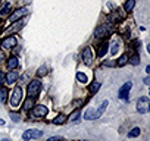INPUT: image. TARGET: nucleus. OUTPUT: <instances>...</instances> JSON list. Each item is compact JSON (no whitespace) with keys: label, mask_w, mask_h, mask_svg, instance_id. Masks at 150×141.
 Wrapping results in <instances>:
<instances>
[{"label":"nucleus","mask_w":150,"mask_h":141,"mask_svg":"<svg viewBox=\"0 0 150 141\" xmlns=\"http://www.w3.org/2000/svg\"><path fill=\"white\" fill-rule=\"evenodd\" d=\"M24 97V91H22V87L16 85L12 91V97H11V106L12 107H18L21 104V100Z\"/></svg>","instance_id":"nucleus-1"},{"label":"nucleus","mask_w":150,"mask_h":141,"mask_svg":"<svg viewBox=\"0 0 150 141\" xmlns=\"http://www.w3.org/2000/svg\"><path fill=\"white\" fill-rule=\"evenodd\" d=\"M149 109H150V100H149V97H146V96L140 97L138 102H137V112L141 113V115H144V113L149 112Z\"/></svg>","instance_id":"nucleus-2"},{"label":"nucleus","mask_w":150,"mask_h":141,"mask_svg":"<svg viewBox=\"0 0 150 141\" xmlns=\"http://www.w3.org/2000/svg\"><path fill=\"white\" fill-rule=\"evenodd\" d=\"M40 90H41V82H40L38 80H34V81H31L30 85H28V96H30V97H35V96L40 93Z\"/></svg>","instance_id":"nucleus-3"},{"label":"nucleus","mask_w":150,"mask_h":141,"mask_svg":"<svg viewBox=\"0 0 150 141\" xmlns=\"http://www.w3.org/2000/svg\"><path fill=\"white\" fill-rule=\"evenodd\" d=\"M47 107L44 106V104H38V106H35L34 109H33V112H31V118H44L46 115H47Z\"/></svg>","instance_id":"nucleus-4"},{"label":"nucleus","mask_w":150,"mask_h":141,"mask_svg":"<svg viewBox=\"0 0 150 141\" xmlns=\"http://www.w3.org/2000/svg\"><path fill=\"white\" fill-rule=\"evenodd\" d=\"M40 137H43V131H40V129H27L24 132V135H22V138L25 141L34 140V138H40Z\"/></svg>","instance_id":"nucleus-5"},{"label":"nucleus","mask_w":150,"mask_h":141,"mask_svg":"<svg viewBox=\"0 0 150 141\" xmlns=\"http://www.w3.org/2000/svg\"><path fill=\"white\" fill-rule=\"evenodd\" d=\"M109 32H110V27L106 25V24H103V25L97 27V30L94 31V35H96L97 38H103V37H108Z\"/></svg>","instance_id":"nucleus-6"},{"label":"nucleus","mask_w":150,"mask_h":141,"mask_svg":"<svg viewBox=\"0 0 150 141\" xmlns=\"http://www.w3.org/2000/svg\"><path fill=\"white\" fill-rule=\"evenodd\" d=\"M28 13V9L27 8H21V9H18V11H15L12 15H11V18H9V22H16L18 19H21L22 16H25Z\"/></svg>","instance_id":"nucleus-7"},{"label":"nucleus","mask_w":150,"mask_h":141,"mask_svg":"<svg viewBox=\"0 0 150 141\" xmlns=\"http://www.w3.org/2000/svg\"><path fill=\"white\" fill-rule=\"evenodd\" d=\"M83 59H84V63L88 65V66L93 63V50H91V47H86L83 50Z\"/></svg>","instance_id":"nucleus-8"},{"label":"nucleus","mask_w":150,"mask_h":141,"mask_svg":"<svg viewBox=\"0 0 150 141\" xmlns=\"http://www.w3.org/2000/svg\"><path fill=\"white\" fill-rule=\"evenodd\" d=\"M16 46V38L15 37H6L3 41H2V47L3 49H13Z\"/></svg>","instance_id":"nucleus-9"},{"label":"nucleus","mask_w":150,"mask_h":141,"mask_svg":"<svg viewBox=\"0 0 150 141\" xmlns=\"http://www.w3.org/2000/svg\"><path fill=\"white\" fill-rule=\"evenodd\" d=\"M131 87H132V84L131 82H127V84H124L122 87H121V90H119V97L122 99V100H128V91L131 90Z\"/></svg>","instance_id":"nucleus-10"},{"label":"nucleus","mask_w":150,"mask_h":141,"mask_svg":"<svg viewBox=\"0 0 150 141\" xmlns=\"http://www.w3.org/2000/svg\"><path fill=\"white\" fill-rule=\"evenodd\" d=\"M84 118H86L87 121H94V119H99L100 116L97 115V110H94V109H88V110L84 113Z\"/></svg>","instance_id":"nucleus-11"},{"label":"nucleus","mask_w":150,"mask_h":141,"mask_svg":"<svg viewBox=\"0 0 150 141\" xmlns=\"http://www.w3.org/2000/svg\"><path fill=\"white\" fill-rule=\"evenodd\" d=\"M108 47H109V43H108V41H103V43L99 46V51H97L99 57H103V56L108 53Z\"/></svg>","instance_id":"nucleus-12"},{"label":"nucleus","mask_w":150,"mask_h":141,"mask_svg":"<svg viewBox=\"0 0 150 141\" xmlns=\"http://www.w3.org/2000/svg\"><path fill=\"white\" fill-rule=\"evenodd\" d=\"M18 72H15V70H12V72H9L8 75H6V82L8 84H13L16 80H18Z\"/></svg>","instance_id":"nucleus-13"},{"label":"nucleus","mask_w":150,"mask_h":141,"mask_svg":"<svg viewBox=\"0 0 150 141\" xmlns=\"http://www.w3.org/2000/svg\"><path fill=\"white\" fill-rule=\"evenodd\" d=\"M134 6H135V0H127V3L124 5V9H125V12H131L134 9Z\"/></svg>","instance_id":"nucleus-14"},{"label":"nucleus","mask_w":150,"mask_h":141,"mask_svg":"<svg viewBox=\"0 0 150 141\" xmlns=\"http://www.w3.org/2000/svg\"><path fill=\"white\" fill-rule=\"evenodd\" d=\"M18 65H19V60H18L16 57H11V59L8 60V68H9V69H15Z\"/></svg>","instance_id":"nucleus-15"},{"label":"nucleus","mask_w":150,"mask_h":141,"mask_svg":"<svg viewBox=\"0 0 150 141\" xmlns=\"http://www.w3.org/2000/svg\"><path fill=\"white\" fill-rule=\"evenodd\" d=\"M99 88H100V82H97V81H94V82H91V85L88 87V91H90L91 94H96Z\"/></svg>","instance_id":"nucleus-16"},{"label":"nucleus","mask_w":150,"mask_h":141,"mask_svg":"<svg viewBox=\"0 0 150 141\" xmlns=\"http://www.w3.org/2000/svg\"><path fill=\"white\" fill-rule=\"evenodd\" d=\"M33 106H34V97H28V99L24 102V109H25V110H30Z\"/></svg>","instance_id":"nucleus-17"},{"label":"nucleus","mask_w":150,"mask_h":141,"mask_svg":"<svg viewBox=\"0 0 150 141\" xmlns=\"http://www.w3.org/2000/svg\"><path fill=\"white\" fill-rule=\"evenodd\" d=\"M108 104H109V102H108V100H105V102L100 104V107L97 109V115H99V116H102V115L106 112V109H108Z\"/></svg>","instance_id":"nucleus-18"},{"label":"nucleus","mask_w":150,"mask_h":141,"mask_svg":"<svg viewBox=\"0 0 150 141\" xmlns=\"http://www.w3.org/2000/svg\"><path fill=\"white\" fill-rule=\"evenodd\" d=\"M6 97H8V88L0 87V100L5 103V102H6Z\"/></svg>","instance_id":"nucleus-19"},{"label":"nucleus","mask_w":150,"mask_h":141,"mask_svg":"<svg viewBox=\"0 0 150 141\" xmlns=\"http://www.w3.org/2000/svg\"><path fill=\"white\" fill-rule=\"evenodd\" d=\"M78 118H80V110H75V112H72L71 113V116H69V122H77L78 121Z\"/></svg>","instance_id":"nucleus-20"},{"label":"nucleus","mask_w":150,"mask_h":141,"mask_svg":"<svg viewBox=\"0 0 150 141\" xmlns=\"http://www.w3.org/2000/svg\"><path fill=\"white\" fill-rule=\"evenodd\" d=\"M65 121H66V116H65V115H62V113H60V115H57V116H56V118H54V121H53V122H54V123H56V125H60V123H63V122H65Z\"/></svg>","instance_id":"nucleus-21"},{"label":"nucleus","mask_w":150,"mask_h":141,"mask_svg":"<svg viewBox=\"0 0 150 141\" xmlns=\"http://www.w3.org/2000/svg\"><path fill=\"white\" fill-rule=\"evenodd\" d=\"M77 80H78L80 82H83V84H86V82L88 81L87 75H86V74H83V72H78V74H77Z\"/></svg>","instance_id":"nucleus-22"},{"label":"nucleus","mask_w":150,"mask_h":141,"mask_svg":"<svg viewBox=\"0 0 150 141\" xmlns=\"http://www.w3.org/2000/svg\"><path fill=\"white\" fill-rule=\"evenodd\" d=\"M140 132H141V131H140V128H132V129L128 132V137H129V138L138 137V135H140Z\"/></svg>","instance_id":"nucleus-23"},{"label":"nucleus","mask_w":150,"mask_h":141,"mask_svg":"<svg viewBox=\"0 0 150 141\" xmlns=\"http://www.w3.org/2000/svg\"><path fill=\"white\" fill-rule=\"evenodd\" d=\"M9 11H11V5L6 3V5L2 8V11H0V15H2V16H6V15L9 13Z\"/></svg>","instance_id":"nucleus-24"},{"label":"nucleus","mask_w":150,"mask_h":141,"mask_svg":"<svg viewBox=\"0 0 150 141\" xmlns=\"http://www.w3.org/2000/svg\"><path fill=\"white\" fill-rule=\"evenodd\" d=\"M127 62H128V56H127V54H124V56H121V59L116 62V65H118V66H124Z\"/></svg>","instance_id":"nucleus-25"},{"label":"nucleus","mask_w":150,"mask_h":141,"mask_svg":"<svg viewBox=\"0 0 150 141\" xmlns=\"http://www.w3.org/2000/svg\"><path fill=\"white\" fill-rule=\"evenodd\" d=\"M128 62L132 63V65H138V63H140V57H138L137 54H134L132 57H128Z\"/></svg>","instance_id":"nucleus-26"},{"label":"nucleus","mask_w":150,"mask_h":141,"mask_svg":"<svg viewBox=\"0 0 150 141\" xmlns=\"http://www.w3.org/2000/svg\"><path fill=\"white\" fill-rule=\"evenodd\" d=\"M121 18H122V13H118V11L110 15V21H118V19H121Z\"/></svg>","instance_id":"nucleus-27"},{"label":"nucleus","mask_w":150,"mask_h":141,"mask_svg":"<svg viewBox=\"0 0 150 141\" xmlns=\"http://www.w3.org/2000/svg\"><path fill=\"white\" fill-rule=\"evenodd\" d=\"M46 74H47V68H46V66H41V68L38 69V72H37L38 77H43V75H46Z\"/></svg>","instance_id":"nucleus-28"},{"label":"nucleus","mask_w":150,"mask_h":141,"mask_svg":"<svg viewBox=\"0 0 150 141\" xmlns=\"http://www.w3.org/2000/svg\"><path fill=\"white\" fill-rule=\"evenodd\" d=\"M11 116H12V121L13 122H19L21 121V115L19 113H11Z\"/></svg>","instance_id":"nucleus-29"},{"label":"nucleus","mask_w":150,"mask_h":141,"mask_svg":"<svg viewBox=\"0 0 150 141\" xmlns=\"http://www.w3.org/2000/svg\"><path fill=\"white\" fill-rule=\"evenodd\" d=\"M140 44H141V43H140V40H134V41L131 43V47H132V49H138V47H140Z\"/></svg>","instance_id":"nucleus-30"},{"label":"nucleus","mask_w":150,"mask_h":141,"mask_svg":"<svg viewBox=\"0 0 150 141\" xmlns=\"http://www.w3.org/2000/svg\"><path fill=\"white\" fill-rule=\"evenodd\" d=\"M5 82H6V77H5V74L0 72V87H3Z\"/></svg>","instance_id":"nucleus-31"},{"label":"nucleus","mask_w":150,"mask_h":141,"mask_svg":"<svg viewBox=\"0 0 150 141\" xmlns=\"http://www.w3.org/2000/svg\"><path fill=\"white\" fill-rule=\"evenodd\" d=\"M110 50H112V54L115 56V54L118 53V50H119V49H118V44H115V43H113V46H112V49H110Z\"/></svg>","instance_id":"nucleus-32"},{"label":"nucleus","mask_w":150,"mask_h":141,"mask_svg":"<svg viewBox=\"0 0 150 141\" xmlns=\"http://www.w3.org/2000/svg\"><path fill=\"white\" fill-rule=\"evenodd\" d=\"M103 65H105V66H113V65H115V60H112V62H105Z\"/></svg>","instance_id":"nucleus-33"},{"label":"nucleus","mask_w":150,"mask_h":141,"mask_svg":"<svg viewBox=\"0 0 150 141\" xmlns=\"http://www.w3.org/2000/svg\"><path fill=\"white\" fill-rule=\"evenodd\" d=\"M144 84H146V85H149V84H150V78H149V77H146V78H144Z\"/></svg>","instance_id":"nucleus-34"},{"label":"nucleus","mask_w":150,"mask_h":141,"mask_svg":"<svg viewBox=\"0 0 150 141\" xmlns=\"http://www.w3.org/2000/svg\"><path fill=\"white\" fill-rule=\"evenodd\" d=\"M47 141H59V138H57V137H50Z\"/></svg>","instance_id":"nucleus-35"},{"label":"nucleus","mask_w":150,"mask_h":141,"mask_svg":"<svg viewBox=\"0 0 150 141\" xmlns=\"http://www.w3.org/2000/svg\"><path fill=\"white\" fill-rule=\"evenodd\" d=\"M0 125H5V121L3 119H0Z\"/></svg>","instance_id":"nucleus-36"},{"label":"nucleus","mask_w":150,"mask_h":141,"mask_svg":"<svg viewBox=\"0 0 150 141\" xmlns=\"http://www.w3.org/2000/svg\"><path fill=\"white\" fill-rule=\"evenodd\" d=\"M2 141H11V140H8V138H5V140H2Z\"/></svg>","instance_id":"nucleus-37"}]
</instances>
